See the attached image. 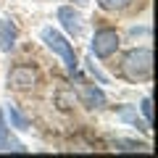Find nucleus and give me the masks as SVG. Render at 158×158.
<instances>
[{
  "label": "nucleus",
  "mask_w": 158,
  "mask_h": 158,
  "mask_svg": "<svg viewBox=\"0 0 158 158\" xmlns=\"http://www.w3.org/2000/svg\"><path fill=\"white\" fill-rule=\"evenodd\" d=\"M42 40H45V45L50 48V50L56 53V56L61 58L63 63H66V69H69V71H71V74L77 71V66H79V63H77V56H74V48L69 45V40L63 37V34H58L56 29H50V27H48V29H42Z\"/></svg>",
  "instance_id": "f03ea898"
},
{
  "label": "nucleus",
  "mask_w": 158,
  "mask_h": 158,
  "mask_svg": "<svg viewBox=\"0 0 158 158\" xmlns=\"http://www.w3.org/2000/svg\"><path fill=\"white\" fill-rule=\"evenodd\" d=\"M6 113H8V118H11V127H16V129H27V118L16 111V106H8Z\"/></svg>",
  "instance_id": "1a4fd4ad"
},
{
  "label": "nucleus",
  "mask_w": 158,
  "mask_h": 158,
  "mask_svg": "<svg viewBox=\"0 0 158 158\" xmlns=\"http://www.w3.org/2000/svg\"><path fill=\"white\" fill-rule=\"evenodd\" d=\"M8 79H11V85L19 87V90H29V87L37 82V74H34L32 66H16L8 74Z\"/></svg>",
  "instance_id": "20e7f679"
},
{
  "label": "nucleus",
  "mask_w": 158,
  "mask_h": 158,
  "mask_svg": "<svg viewBox=\"0 0 158 158\" xmlns=\"http://www.w3.org/2000/svg\"><path fill=\"white\" fill-rule=\"evenodd\" d=\"M118 32L116 29H98L95 37H92V53L98 58H111L118 50Z\"/></svg>",
  "instance_id": "7ed1b4c3"
},
{
  "label": "nucleus",
  "mask_w": 158,
  "mask_h": 158,
  "mask_svg": "<svg viewBox=\"0 0 158 158\" xmlns=\"http://www.w3.org/2000/svg\"><path fill=\"white\" fill-rule=\"evenodd\" d=\"M132 0H98V6L103 8V11H121V8H127Z\"/></svg>",
  "instance_id": "9d476101"
},
{
  "label": "nucleus",
  "mask_w": 158,
  "mask_h": 158,
  "mask_svg": "<svg viewBox=\"0 0 158 158\" xmlns=\"http://www.w3.org/2000/svg\"><path fill=\"white\" fill-rule=\"evenodd\" d=\"M153 71V53L150 48H135L124 56V74L132 79V82H140V79H148Z\"/></svg>",
  "instance_id": "f257e3e1"
},
{
  "label": "nucleus",
  "mask_w": 158,
  "mask_h": 158,
  "mask_svg": "<svg viewBox=\"0 0 158 158\" xmlns=\"http://www.w3.org/2000/svg\"><path fill=\"white\" fill-rule=\"evenodd\" d=\"M0 150H24V145L19 140H13L11 132H8V127L3 124V113H0Z\"/></svg>",
  "instance_id": "6e6552de"
},
{
  "label": "nucleus",
  "mask_w": 158,
  "mask_h": 158,
  "mask_svg": "<svg viewBox=\"0 0 158 158\" xmlns=\"http://www.w3.org/2000/svg\"><path fill=\"white\" fill-rule=\"evenodd\" d=\"M140 108H142V116H145V124L150 127L153 124V103H150V98H142Z\"/></svg>",
  "instance_id": "9b49d317"
},
{
  "label": "nucleus",
  "mask_w": 158,
  "mask_h": 158,
  "mask_svg": "<svg viewBox=\"0 0 158 158\" xmlns=\"http://www.w3.org/2000/svg\"><path fill=\"white\" fill-rule=\"evenodd\" d=\"M79 98H82V103H85L87 108H100V106H106V95H103V90H100V87H95V85H82Z\"/></svg>",
  "instance_id": "423d86ee"
},
{
  "label": "nucleus",
  "mask_w": 158,
  "mask_h": 158,
  "mask_svg": "<svg viewBox=\"0 0 158 158\" xmlns=\"http://www.w3.org/2000/svg\"><path fill=\"white\" fill-rule=\"evenodd\" d=\"M116 145H121L118 150H140V142H129V140H116Z\"/></svg>",
  "instance_id": "f8f14e48"
},
{
  "label": "nucleus",
  "mask_w": 158,
  "mask_h": 158,
  "mask_svg": "<svg viewBox=\"0 0 158 158\" xmlns=\"http://www.w3.org/2000/svg\"><path fill=\"white\" fill-rule=\"evenodd\" d=\"M58 21L63 24V29H66L69 34H79L82 32V16H79L74 8H69V6L58 8Z\"/></svg>",
  "instance_id": "39448f33"
},
{
  "label": "nucleus",
  "mask_w": 158,
  "mask_h": 158,
  "mask_svg": "<svg viewBox=\"0 0 158 158\" xmlns=\"http://www.w3.org/2000/svg\"><path fill=\"white\" fill-rule=\"evenodd\" d=\"M77 3H79V6H85V3H90V0H77Z\"/></svg>",
  "instance_id": "ddd939ff"
},
{
  "label": "nucleus",
  "mask_w": 158,
  "mask_h": 158,
  "mask_svg": "<svg viewBox=\"0 0 158 158\" xmlns=\"http://www.w3.org/2000/svg\"><path fill=\"white\" fill-rule=\"evenodd\" d=\"M13 45H16V27L8 19H0V50L11 53Z\"/></svg>",
  "instance_id": "0eeeda50"
}]
</instances>
